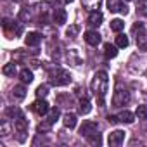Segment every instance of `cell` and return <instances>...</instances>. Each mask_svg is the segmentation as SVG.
<instances>
[{
    "label": "cell",
    "mask_w": 147,
    "mask_h": 147,
    "mask_svg": "<svg viewBox=\"0 0 147 147\" xmlns=\"http://www.w3.org/2000/svg\"><path fill=\"white\" fill-rule=\"evenodd\" d=\"M24 97H26V88H24V85H16V87L12 88V99L23 100Z\"/></svg>",
    "instance_id": "obj_16"
},
{
    "label": "cell",
    "mask_w": 147,
    "mask_h": 147,
    "mask_svg": "<svg viewBox=\"0 0 147 147\" xmlns=\"http://www.w3.org/2000/svg\"><path fill=\"white\" fill-rule=\"evenodd\" d=\"M133 119H135V114L133 113H130V111H121L119 114H118V121L119 123H126V125H130V123H133Z\"/></svg>",
    "instance_id": "obj_15"
},
{
    "label": "cell",
    "mask_w": 147,
    "mask_h": 147,
    "mask_svg": "<svg viewBox=\"0 0 147 147\" xmlns=\"http://www.w3.org/2000/svg\"><path fill=\"white\" fill-rule=\"evenodd\" d=\"M2 73H4L5 76H14L16 73H18V67H16V64L9 62V64H5V66L2 67Z\"/></svg>",
    "instance_id": "obj_23"
},
{
    "label": "cell",
    "mask_w": 147,
    "mask_h": 147,
    "mask_svg": "<svg viewBox=\"0 0 147 147\" xmlns=\"http://www.w3.org/2000/svg\"><path fill=\"white\" fill-rule=\"evenodd\" d=\"M59 116H61L59 109H57V107H54V109H50V111H49V118H47V119H49V121H52V123H55V121L59 119Z\"/></svg>",
    "instance_id": "obj_33"
},
{
    "label": "cell",
    "mask_w": 147,
    "mask_h": 147,
    "mask_svg": "<svg viewBox=\"0 0 147 147\" xmlns=\"http://www.w3.org/2000/svg\"><path fill=\"white\" fill-rule=\"evenodd\" d=\"M62 4H69V2H73V0H61Z\"/></svg>",
    "instance_id": "obj_37"
},
{
    "label": "cell",
    "mask_w": 147,
    "mask_h": 147,
    "mask_svg": "<svg viewBox=\"0 0 147 147\" xmlns=\"http://www.w3.org/2000/svg\"><path fill=\"white\" fill-rule=\"evenodd\" d=\"M109 12H118V14H126L128 12V7L121 2V0H107L106 2Z\"/></svg>",
    "instance_id": "obj_6"
},
{
    "label": "cell",
    "mask_w": 147,
    "mask_h": 147,
    "mask_svg": "<svg viewBox=\"0 0 147 147\" xmlns=\"http://www.w3.org/2000/svg\"><path fill=\"white\" fill-rule=\"evenodd\" d=\"M19 76H21V82H23V83H31V82H33V73H31V71H30L28 67L21 69Z\"/></svg>",
    "instance_id": "obj_22"
},
{
    "label": "cell",
    "mask_w": 147,
    "mask_h": 147,
    "mask_svg": "<svg viewBox=\"0 0 147 147\" xmlns=\"http://www.w3.org/2000/svg\"><path fill=\"white\" fill-rule=\"evenodd\" d=\"M133 31H138V35H137V45L142 50H145L147 49V30L142 24H135L133 26Z\"/></svg>",
    "instance_id": "obj_4"
},
{
    "label": "cell",
    "mask_w": 147,
    "mask_h": 147,
    "mask_svg": "<svg viewBox=\"0 0 147 147\" xmlns=\"http://www.w3.org/2000/svg\"><path fill=\"white\" fill-rule=\"evenodd\" d=\"M14 128H16V130H18V133H19V137H18V138L23 142V140H24V133L28 131V121L24 119V116H23V114H21L19 118H16V119H14Z\"/></svg>",
    "instance_id": "obj_7"
},
{
    "label": "cell",
    "mask_w": 147,
    "mask_h": 147,
    "mask_svg": "<svg viewBox=\"0 0 147 147\" xmlns=\"http://www.w3.org/2000/svg\"><path fill=\"white\" fill-rule=\"evenodd\" d=\"M7 114H9V116H14V119H16V118L21 116V111H19L18 107H11V109L7 111Z\"/></svg>",
    "instance_id": "obj_34"
},
{
    "label": "cell",
    "mask_w": 147,
    "mask_h": 147,
    "mask_svg": "<svg viewBox=\"0 0 147 147\" xmlns=\"http://www.w3.org/2000/svg\"><path fill=\"white\" fill-rule=\"evenodd\" d=\"M123 142H125V131H123V130H114V131H111L109 137H107V144H109L111 147H118V145H121Z\"/></svg>",
    "instance_id": "obj_5"
},
{
    "label": "cell",
    "mask_w": 147,
    "mask_h": 147,
    "mask_svg": "<svg viewBox=\"0 0 147 147\" xmlns=\"http://www.w3.org/2000/svg\"><path fill=\"white\" fill-rule=\"evenodd\" d=\"M116 47H119V49L128 47V36H125L123 33H118V36H116Z\"/></svg>",
    "instance_id": "obj_26"
},
{
    "label": "cell",
    "mask_w": 147,
    "mask_h": 147,
    "mask_svg": "<svg viewBox=\"0 0 147 147\" xmlns=\"http://www.w3.org/2000/svg\"><path fill=\"white\" fill-rule=\"evenodd\" d=\"M67 59H75V62H73V66H80V62H82V59L78 57V52H76V49L69 50V54H67Z\"/></svg>",
    "instance_id": "obj_32"
},
{
    "label": "cell",
    "mask_w": 147,
    "mask_h": 147,
    "mask_svg": "<svg viewBox=\"0 0 147 147\" xmlns=\"http://www.w3.org/2000/svg\"><path fill=\"white\" fill-rule=\"evenodd\" d=\"M97 130H99V125H97L95 121L87 119V121H83V125L80 126V135H82V137H88V135L95 133Z\"/></svg>",
    "instance_id": "obj_8"
},
{
    "label": "cell",
    "mask_w": 147,
    "mask_h": 147,
    "mask_svg": "<svg viewBox=\"0 0 147 147\" xmlns=\"http://www.w3.org/2000/svg\"><path fill=\"white\" fill-rule=\"evenodd\" d=\"M52 121H49V119H43L42 123H38V126H36V131L38 133H49L50 130H52Z\"/></svg>",
    "instance_id": "obj_20"
},
{
    "label": "cell",
    "mask_w": 147,
    "mask_h": 147,
    "mask_svg": "<svg viewBox=\"0 0 147 147\" xmlns=\"http://www.w3.org/2000/svg\"><path fill=\"white\" fill-rule=\"evenodd\" d=\"M24 42H26V45H28V47H36V45L42 42V35H40V33H36V31H31V33H28V35H26Z\"/></svg>",
    "instance_id": "obj_12"
},
{
    "label": "cell",
    "mask_w": 147,
    "mask_h": 147,
    "mask_svg": "<svg viewBox=\"0 0 147 147\" xmlns=\"http://www.w3.org/2000/svg\"><path fill=\"white\" fill-rule=\"evenodd\" d=\"M128 102H130V94H128L126 90L118 88V90L114 92V95H113V106H114V107H123V106H126Z\"/></svg>",
    "instance_id": "obj_3"
},
{
    "label": "cell",
    "mask_w": 147,
    "mask_h": 147,
    "mask_svg": "<svg viewBox=\"0 0 147 147\" xmlns=\"http://www.w3.org/2000/svg\"><path fill=\"white\" fill-rule=\"evenodd\" d=\"M31 109H33L38 116H43V114H47V113L50 111L47 100H43V99H38L36 102H33V104H31Z\"/></svg>",
    "instance_id": "obj_9"
},
{
    "label": "cell",
    "mask_w": 147,
    "mask_h": 147,
    "mask_svg": "<svg viewBox=\"0 0 147 147\" xmlns=\"http://www.w3.org/2000/svg\"><path fill=\"white\" fill-rule=\"evenodd\" d=\"M107 87H109L107 73H106V71H97L95 75H94V80H92V92L97 95V99H99V104H100V106L104 104V97H106Z\"/></svg>",
    "instance_id": "obj_1"
},
{
    "label": "cell",
    "mask_w": 147,
    "mask_h": 147,
    "mask_svg": "<svg viewBox=\"0 0 147 147\" xmlns=\"http://www.w3.org/2000/svg\"><path fill=\"white\" fill-rule=\"evenodd\" d=\"M137 14L147 16V0H138L137 2Z\"/></svg>",
    "instance_id": "obj_27"
},
{
    "label": "cell",
    "mask_w": 147,
    "mask_h": 147,
    "mask_svg": "<svg viewBox=\"0 0 147 147\" xmlns=\"http://www.w3.org/2000/svg\"><path fill=\"white\" fill-rule=\"evenodd\" d=\"M4 28H5V30H12L14 35H19L21 30H23L19 21H5V23H4Z\"/></svg>",
    "instance_id": "obj_18"
},
{
    "label": "cell",
    "mask_w": 147,
    "mask_h": 147,
    "mask_svg": "<svg viewBox=\"0 0 147 147\" xmlns=\"http://www.w3.org/2000/svg\"><path fill=\"white\" fill-rule=\"evenodd\" d=\"M30 18H31V14H30V11H26V9H23V11H21V14H19V19H21V21H28Z\"/></svg>",
    "instance_id": "obj_35"
},
{
    "label": "cell",
    "mask_w": 147,
    "mask_h": 147,
    "mask_svg": "<svg viewBox=\"0 0 147 147\" xmlns=\"http://www.w3.org/2000/svg\"><path fill=\"white\" fill-rule=\"evenodd\" d=\"M107 121H109V123H118V116H109Z\"/></svg>",
    "instance_id": "obj_36"
},
{
    "label": "cell",
    "mask_w": 147,
    "mask_h": 147,
    "mask_svg": "<svg viewBox=\"0 0 147 147\" xmlns=\"http://www.w3.org/2000/svg\"><path fill=\"white\" fill-rule=\"evenodd\" d=\"M80 33V26L78 24H69V28L66 30V36L67 38H76Z\"/></svg>",
    "instance_id": "obj_24"
},
{
    "label": "cell",
    "mask_w": 147,
    "mask_h": 147,
    "mask_svg": "<svg viewBox=\"0 0 147 147\" xmlns=\"http://www.w3.org/2000/svg\"><path fill=\"white\" fill-rule=\"evenodd\" d=\"M83 38H85V42H87L88 45H99V43H100V35H99L97 31H87V33L83 35Z\"/></svg>",
    "instance_id": "obj_13"
},
{
    "label": "cell",
    "mask_w": 147,
    "mask_h": 147,
    "mask_svg": "<svg viewBox=\"0 0 147 147\" xmlns=\"http://www.w3.org/2000/svg\"><path fill=\"white\" fill-rule=\"evenodd\" d=\"M50 83L55 87H64L71 83V75L69 71L62 69V67H55L54 71H50Z\"/></svg>",
    "instance_id": "obj_2"
},
{
    "label": "cell",
    "mask_w": 147,
    "mask_h": 147,
    "mask_svg": "<svg viewBox=\"0 0 147 147\" xmlns=\"http://www.w3.org/2000/svg\"><path fill=\"white\" fill-rule=\"evenodd\" d=\"M123 28H125V23H123L121 19H113V21H111V30H113V31L119 33Z\"/></svg>",
    "instance_id": "obj_29"
},
{
    "label": "cell",
    "mask_w": 147,
    "mask_h": 147,
    "mask_svg": "<svg viewBox=\"0 0 147 147\" xmlns=\"http://www.w3.org/2000/svg\"><path fill=\"white\" fill-rule=\"evenodd\" d=\"M35 94H36V99H43V97H47V94H49V87H47V85H40Z\"/></svg>",
    "instance_id": "obj_31"
},
{
    "label": "cell",
    "mask_w": 147,
    "mask_h": 147,
    "mask_svg": "<svg viewBox=\"0 0 147 147\" xmlns=\"http://www.w3.org/2000/svg\"><path fill=\"white\" fill-rule=\"evenodd\" d=\"M135 116L138 119H147V106H138L135 111Z\"/></svg>",
    "instance_id": "obj_30"
},
{
    "label": "cell",
    "mask_w": 147,
    "mask_h": 147,
    "mask_svg": "<svg viewBox=\"0 0 147 147\" xmlns=\"http://www.w3.org/2000/svg\"><path fill=\"white\" fill-rule=\"evenodd\" d=\"M90 111H92V104H90L88 97H83V99L80 100V113H82V114H88Z\"/></svg>",
    "instance_id": "obj_21"
},
{
    "label": "cell",
    "mask_w": 147,
    "mask_h": 147,
    "mask_svg": "<svg viewBox=\"0 0 147 147\" xmlns=\"http://www.w3.org/2000/svg\"><path fill=\"white\" fill-rule=\"evenodd\" d=\"M62 123H64V126H66V128L73 130V128L76 126V114H73V113H67V114L64 116Z\"/></svg>",
    "instance_id": "obj_17"
},
{
    "label": "cell",
    "mask_w": 147,
    "mask_h": 147,
    "mask_svg": "<svg viewBox=\"0 0 147 147\" xmlns=\"http://www.w3.org/2000/svg\"><path fill=\"white\" fill-rule=\"evenodd\" d=\"M9 133H11V123L7 119H2V121H0V135L7 137Z\"/></svg>",
    "instance_id": "obj_25"
},
{
    "label": "cell",
    "mask_w": 147,
    "mask_h": 147,
    "mask_svg": "<svg viewBox=\"0 0 147 147\" xmlns=\"http://www.w3.org/2000/svg\"><path fill=\"white\" fill-rule=\"evenodd\" d=\"M102 19H104L102 12H100V11H94V12H90V16H88V26L97 28V26H100Z\"/></svg>",
    "instance_id": "obj_11"
},
{
    "label": "cell",
    "mask_w": 147,
    "mask_h": 147,
    "mask_svg": "<svg viewBox=\"0 0 147 147\" xmlns=\"http://www.w3.org/2000/svg\"><path fill=\"white\" fill-rule=\"evenodd\" d=\"M100 4H102V0H82V5H83L87 11H90V12L99 11Z\"/></svg>",
    "instance_id": "obj_14"
},
{
    "label": "cell",
    "mask_w": 147,
    "mask_h": 147,
    "mask_svg": "<svg viewBox=\"0 0 147 147\" xmlns=\"http://www.w3.org/2000/svg\"><path fill=\"white\" fill-rule=\"evenodd\" d=\"M87 140H88V144H92V145H100L102 144V138H100V133H92V135H88L87 137Z\"/></svg>",
    "instance_id": "obj_28"
},
{
    "label": "cell",
    "mask_w": 147,
    "mask_h": 147,
    "mask_svg": "<svg viewBox=\"0 0 147 147\" xmlns=\"http://www.w3.org/2000/svg\"><path fill=\"white\" fill-rule=\"evenodd\" d=\"M104 55H106L107 59H113V57H116V55H118V49H116V45L106 43V45H104Z\"/></svg>",
    "instance_id": "obj_19"
},
{
    "label": "cell",
    "mask_w": 147,
    "mask_h": 147,
    "mask_svg": "<svg viewBox=\"0 0 147 147\" xmlns=\"http://www.w3.org/2000/svg\"><path fill=\"white\" fill-rule=\"evenodd\" d=\"M52 19H54L55 24H64L66 19H67V14H66V11L62 7H55L54 12H52Z\"/></svg>",
    "instance_id": "obj_10"
}]
</instances>
